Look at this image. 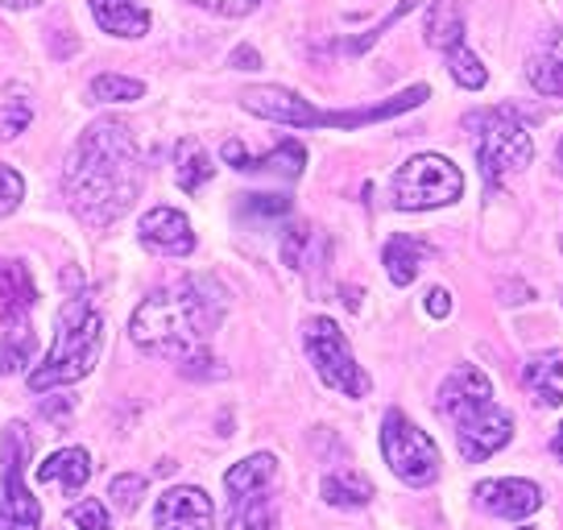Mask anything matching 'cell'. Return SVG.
<instances>
[{"label": "cell", "instance_id": "cell-19", "mask_svg": "<svg viewBox=\"0 0 563 530\" xmlns=\"http://www.w3.org/2000/svg\"><path fill=\"white\" fill-rule=\"evenodd\" d=\"M274 477H278V460L269 456V452H257V456L232 464L229 473H224V489H229L232 497L265 494V489L274 485Z\"/></svg>", "mask_w": 563, "mask_h": 530}, {"label": "cell", "instance_id": "cell-40", "mask_svg": "<svg viewBox=\"0 0 563 530\" xmlns=\"http://www.w3.org/2000/svg\"><path fill=\"white\" fill-rule=\"evenodd\" d=\"M555 166H560V175H563V137H560V150H555Z\"/></svg>", "mask_w": 563, "mask_h": 530}, {"label": "cell", "instance_id": "cell-3", "mask_svg": "<svg viewBox=\"0 0 563 530\" xmlns=\"http://www.w3.org/2000/svg\"><path fill=\"white\" fill-rule=\"evenodd\" d=\"M440 410L456 423L460 456L468 464L489 460L497 448L510 443L514 419L510 410H501L493 402L489 377L476 369V365H460L448 382L440 386Z\"/></svg>", "mask_w": 563, "mask_h": 530}, {"label": "cell", "instance_id": "cell-37", "mask_svg": "<svg viewBox=\"0 0 563 530\" xmlns=\"http://www.w3.org/2000/svg\"><path fill=\"white\" fill-rule=\"evenodd\" d=\"M67 398H58V402H42V415H46V419H63V415H67Z\"/></svg>", "mask_w": 563, "mask_h": 530}, {"label": "cell", "instance_id": "cell-2", "mask_svg": "<svg viewBox=\"0 0 563 530\" xmlns=\"http://www.w3.org/2000/svg\"><path fill=\"white\" fill-rule=\"evenodd\" d=\"M220 316H224L220 290L203 278H187L141 302L129 323V336L141 353L166 356L187 369L208 356V340L220 328Z\"/></svg>", "mask_w": 563, "mask_h": 530}, {"label": "cell", "instance_id": "cell-20", "mask_svg": "<svg viewBox=\"0 0 563 530\" xmlns=\"http://www.w3.org/2000/svg\"><path fill=\"white\" fill-rule=\"evenodd\" d=\"M91 477V460L84 448H63V452H54L46 464H37V481H46V485H63L67 494H79Z\"/></svg>", "mask_w": 563, "mask_h": 530}, {"label": "cell", "instance_id": "cell-10", "mask_svg": "<svg viewBox=\"0 0 563 530\" xmlns=\"http://www.w3.org/2000/svg\"><path fill=\"white\" fill-rule=\"evenodd\" d=\"M241 104H245L253 117L290 124V129H316V121H319V108L311 104V100H302L299 91H290V88H274V84L241 91Z\"/></svg>", "mask_w": 563, "mask_h": 530}, {"label": "cell", "instance_id": "cell-29", "mask_svg": "<svg viewBox=\"0 0 563 530\" xmlns=\"http://www.w3.org/2000/svg\"><path fill=\"white\" fill-rule=\"evenodd\" d=\"M141 494H145V477H137V473H121V477H112V485H108V497H112V506L121 514L137 510Z\"/></svg>", "mask_w": 563, "mask_h": 530}, {"label": "cell", "instance_id": "cell-18", "mask_svg": "<svg viewBox=\"0 0 563 530\" xmlns=\"http://www.w3.org/2000/svg\"><path fill=\"white\" fill-rule=\"evenodd\" d=\"M435 249L419 241V236H389L386 241V274L394 286H410L419 278V265L431 257Z\"/></svg>", "mask_w": 563, "mask_h": 530}, {"label": "cell", "instance_id": "cell-34", "mask_svg": "<svg viewBox=\"0 0 563 530\" xmlns=\"http://www.w3.org/2000/svg\"><path fill=\"white\" fill-rule=\"evenodd\" d=\"M191 4L211 9V13H220V18H245V13H253L262 0H191Z\"/></svg>", "mask_w": 563, "mask_h": 530}, {"label": "cell", "instance_id": "cell-7", "mask_svg": "<svg viewBox=\"0 0 563 530\" xmlns=\"http://www.w3.org/2000/svg\"><path fill=\"white\" fill-rule=\"evenodd\" d=\"M464 191V175L440 154H419L394 175V203L402 212H431L456 203Z\"/></svg>", "mask_w": 563, "mask_h": 530}, {"label": "cell", "instance_id": "cell-25", "mask_svg": "<svg viewBox=\"0 0 563 530\" xmlns=\"http://www.w3.org/2000/svg\"><path fill=\"white\" fill-rule=\"evenodd\" d=\"M211 158H208V150L199 142H183L178 145V158H175V178H178V187L183 191H199L203 183L211 178Z\"/></svg>", "mask_w": 563, "mask_h": 530}, {"label": "cell", "instance_id": "cell-6", "mask_svg": "<svg viewBox=\"0 0 563 530\" xmlns=\"http://www.w3.org/2000/svg\"><path fill=\"white\" fill-rule=\"evenodd\" d=\"M25 460L30 435L21 423H9L0 440V530H42V506L25 489Z\"/></svg>", "mask_w": 563, "mask_h": 530}, {"label": "cell", "instance_id": "cell-24", "mask_svg": "<svg viewBox=\"0 0 563 530\" xmlns=\"http://www.w3.org/2000/svg\"><path fill=\"white\" fill-rule=\"evenodd\" d=\"M527 79H530V88H539V96L563 100V34H555L543 51L530 58Z\"/></svg>", "mask_w": 563, "mask_h": 530}, {"label": "cell", "instance_id": "cell-17", "mask_svg": "<svg viewBox=\"0 0 563 530\" xmlns=\"http://www.w3.org/2000/svg\"><path fill=\"white\" fill-rule=\"evenodd\" d=\"M522 382L534 394V402L543 407H560L563 402V349H547V353L530 356Z\"/></svg>", "mask_w": 563, "mask_h": 530}, {"label": "cell", "instance_id": "cell-8", "mask_svg": "<svg viewBox=\"0 0 563 530\" xmlns=\"http://www.w3.org/2000/svg\"><path fill=\"white\" fill-rule=\"evenodd\" d=\"M382 456L394 468V477H402L406 485H431L443 464L435 440L410 423L402 410H389L382 423Z\"/></svg>", "mask_w": 563, "mask_h": 530}, {"label": "cell", "instance_id": "cell-22", "mask_svg": "<svg viewBox=\"0 0 563 530\" xmlns=\"http://www.w3.org/2000/svg\"><path fill=\"white\" fill-rule=\"evenodd\" d=\"M427 42L448 54L464 46V9H460V0H435L427 9Z\"/></svg>", "mask_w": 563, "mask_h": 530}, {"label": "cell", "instance_id": "cell-16", "mask_svg": "<svg viewBox=\"0 0 563 530\" xmlns=\"http://www.w3.org/2000/svg\"><path fill=\"white\" fill-rule=\"evenodd\" d=\"M91 18L104 34L141 37L150 34V9L141 0H91Z\"/></svg>", "mask_w": 563, "mask_h": 530}, {"label": "cell", "instance_id": "cell-27", "mask_svg": "<svg viewBox=\"0 0 563 530\" xmlns=\"http://www.w3.org/2000/svg\"><path fill=\"white\" fill-rule=\"evenodd\" d=\"M448 63H452V79H456L460 88L481 91L485 84H489V71L481 67V58H476V54H468L464 46H456V51L448 54Z\"/></svg>", "mask_w": 563, "mask_h": 530}, {"label": "cell", "instance_id": "cell-32", "mask_svg": "<svg viewBox=\"0 0 563 530\" xmlns=\"http://www.w3.org/2000/svg\"><path fill=\"white\" fill-rule=\"evenodd\" d=\"M34 121V112L25 100H9V104H0V137L9 142V137H18L25 124Z\"/></svg>", "mask_w": 563, "mask_h": 530}, {"label": "cell", "instance_id": "cell-36", "mask_svg": "<svg viewBox=\"0 0 563 530\" xmlns=\"http://www.w3.org/2000/svg\"><path fill=\"white\" fill-rule=\"evenodd\" d=\"M232 67H236V71H257V67H262V58H257L253 46H236V51H232Z\"/></svg>", "mask_w": 563, "mask_h": 530}, {"label": "cell", "instance_id": "cell-4", "mask_svg": "<svg viewBox=\"0 0 563 530\" xmlns=\"http://www.w3.org/2000/svg\"><path fill=\"white\" fill-rule=\"evenodd\" d=\"M100 340H104V319L88 307V299H67L58 311V332H54V349L46 353V361L30 373V389L70 386L84 382L100 356Z\"/></svg>", "mask_w": 563, "mask_h": 530}, {"label": "cell", "instance_id": "cell-35", "mask_svg": "<svg viewBox=\"0 0 563 530\" xmlns=\"http://www.w3.org/2000/svg\"><path fill=\"white\" fill-rule=\"evenodd\" d=\"M427 311L435 319H448V311H452V295L443 290V286H435V290H427Z\"/></svg>", "mask_w": 563, "mask_h": 530}, {"label": "cell", "instance_id": "cell-42", "mask_svg": "<svg viewBox=\"0 0 563 530\" xmlns=\"http://www.w3.org/2000/svg\"><path fill=\"white\" fill-rule=\"evenodd\" d=\"M560 249H563V241H560Z\"/></svg>", "mask_w": 563, "mask_h": 530}, {"label": "cell", "instance_id": "cell-9", "mask_svg": "<svg viewBox=\"0 0 563 530\" xmlns=\"http://www.w3.org/2000/svg\"><path fill=\"white\" fill-rule=\"evenodd\" d=\"M307 356H311V365H316L323 386L340 389L349 398H365L369 394V373L356 365L349 340H344V332L335 328L332 319H307Z\"/></svg>", "mask_w": 563, "mask_h": 530}, {"label": "cell", "instance_id": "cell-23", "mask_svg": "<svg viewBox=\"0 0 563 530\" xmlns=\"http://www.w3.org/2000/svg\"><path fill=\"white\" fill-rule=\"evenodd\" d=\"M319 494H323L328 506H340V510H361V506H369L373 485H369L365 473H356V468H340V473H328V477H323Z\"/></svg>", "mask_w": 563, "mask_h": 530}, {"label": "cell", "instance_id": "cell-41", "mask_svg": "<svg viewBox=\"0 0 563 530\" xmlns=\"http://www.w3.org/2000/svg\"><path fill=\"white\" fill-rule=\"evenodd\" d=\"M522 530H534V527H522Z\"/></svg>", "mask_w": 563, "mask_h": 530}, {"label": "cell", "instance_id": "cell-39", "mask_svg": "<svg viewBox=\"0 0 563 530\" xmlns=\"http://www.w3.org/2000/svg\"><path fill=\"white\" fill-rule=\"evenodd\" d=\"M551 452L563 460V423H560V431H555V440H551Z\"/></svg>", "mask_w": 563, "mask_h": 530}, {"label": "cell", "instance_id": "cell-38", "mask_svg": "<svg viewBox=\"0 0 563 530\" xmlns=\"http://www.w3.org/2000/svg\"><path fill=\"white\" fill-rule=\"evenodd\" d=\"M4 9H34V4H42V0H0Z\"/></svg>", "mask_w": 563, "mask_h": 530}, {"label": "cell", "instance_id": "cell-30", "mask_svg": "<svg viewBox=\"0 0 563 530\" xmlns=\"http://www.w3.org/2000/svg\"><path fill=\"white\" fill-rule=\"evenodd\" d=\"M70 527H75V530H112V522H108L104 506H100L96 497H88V501L70 506Z\"/></svg>", "mask_w": 563, "mask_h": 530}, {"label": "cell", "instance_id": "cell-26", "mask_svg": "<svg viewBox=\"0 0 563 530\" xmlns=\"http://www.w3.org/2000/svg\"><path fill=\"white\" fill-rule=\"evenodd\" d=\"M141 91H145V84L129 79V75H96L91 79V96L104 104H129V100H141Z\"/></svg>", "mask_w": 563, "mask_h": 530}, {"label": "cell", "instance_id": "cell-1", "mask_svg": "<svg viewBox=\"0 0 563 530\" xmlns=\"http://www.w3.org/2000/svg\"><path fill=\"white\" fill-rule=\"evenodd\" d=\"M141 191L137 142L121 121H96L67 158V199L96 229L121 220Z\"/></svg>", "mask_w": 563, "mask_h": 530}, {"label": "cell", "instance_id": "cell-11", "mask_svg": "<svg viewBox=\"0 0 563 530\" xmlns=\"http://www.w3.org/2000/svg\"><path fill=\"white\" fill-rule=\"evenodd\" d=\"M211 497L195 485H175L158 497L154 506V527L158 530H211Z\"/></svg>", "mask_w": 563, "mask_h": 530}, {"label": "cell", "instance_id": "cell-31", "mask_svg": "<svg viewBox=\"0 0 563 530\" xmlns=\"http://www.w3.org/2000/svg\"><path fill=\"white\" fill-rule=\"evenodd\" d=\"M21 195H25V183H21V175L13 170V166H4V162H0V216L18 212Z\"/></svg>", "mask_w": 563, "mask_h": 530}, {"label": "cell", "instance_id": "cell-28", "mask_svg": "<svg viewBox=\"0 0 563 530\" xmlns=\"http://www.w3.org/2000/svg\"><path fill=\"white\" fill-rule=\"evenodd\" d=\"M34 356V332H4V344H0V373H18L21 365H30Z\"/></svg>", "mask_w": 563, "mask_h": 530}, {"label": "cell", "instance_id": "cell-13", "mask_svg": "<svg viewBox=\"0 0 563 530\" xmlns=\"http://www.w3.org/2000/svg\"><path fill=\"white\" fill-rule=\"evenodd\" d=\"M37 302L34 278L21 262H0V323L4 332H25Z\"/></svg>", "mask_w": 563, "mask_h": 530}, {"label": "cell", "instance_id": "cell-15", "mask_svg": "<svg viewBox=\"0 0 563 530\" xmlns=\"http://www.w3.org/2000/svg\"><path fill=\"white\" fill-rule=\"evenodd\" d=\"M224 158L236 166V170H274L282 178H299L302 166H307V154H302L299 142H282L274 154H265V158H253L241 142H224Z\"/></svg>", "mask_w": 563, "mask_h": 530}, {"label": "cell", "instance_id": "cell-12", "mask_svg": "<svg viewBox=\"0 0 563 530\" xmlns=\"http://www.w3.org/2000/svg\"><path fill=\"white\" fill-rule=\"evenodd\" d=\"M473 501L485 514H493V518H527V514H534L543 506V494L530 481L506 477V481H481L473 489Z\"/></svg>", "mask_w": 563, "mask_h": 530}, {"label": "cell", "instance_id": "cell-14", "mask_svg": "<svg viewBox=\"0 0 563 530\" xmlns=\"http://www.w3.org/2000/svg\"><path fill=\"white\" fill-rule=\"evenodd\" d=\"M141 245L166 253V257H187L195 249V232L187 224V216L175 208H154L141 216Z\"/></svg>", "mask_w": 563, "mask_h": 530}, {"label": "cell", "instance_id": "cell-33", "mask_svg": "<svg viewBox=\"0 0 563 530\" xmlns=\"http://www.w3.org/2000/svg\"><path fill=\"white\" fill-rule=\"evenodd\" d=\"M245 212L278 220V216L290 212V199H286V195H245Z\"/></svg>", "mask_w": 563, "mask_h": 530}, {"label": "cell", "instance_id": "cell-5", "mask_svg": "<svg viewBox=\"0 0 563 530\" xmlns=\"http://www.w3.org/2000/svg\"><path fill=\"white\" fill-rule=\"evenodd\" d=\"M476 133V162H481V175L485 183H506V175L527 170L534 158V142H530L527 124L514 117L510 108H493V112H476L468 117Z\"/></svg>", "mask_w": 563, "mask_h": 530}, {"label": "cell", "instance_id": "cell-21", "mask_svg": "<svg viewBox=\"0 0 563 530\" xmlns=\"http://www.w3.org/2000/svg\"><path fill=\"white\" fill-rule=\"evenodd\" d=\"M224 530H278V506H274L269 489L265 494L232 497Z\"/></svg>", "mask_w": 563, "mask_h": 530}]
</instances>
